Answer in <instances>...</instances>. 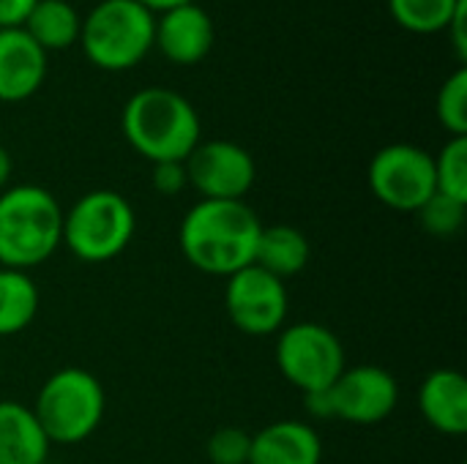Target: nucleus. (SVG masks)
Instances as JSON below:
<instances>
[{
    "label": "nucleus",
    "instance_id": "nucleus-18",
    "mask_svg": "<svg viewBox=\"0 0 467 464\" xmlns=\"http://www.w3.org/2000/svg\"><path fill=\"white\" fill-rule=\"evenodd\" d=\"M79 27L82 16L68 0H38L22 25V30L44 52L66 49L74 41H79Z\"/></svg>",
    "mask_w": 467,
    "mask_h": 464
},
{
    "label": "nucleus",
    "instance_id": "nucleus-21",
    "mask_svg": "<svg viewBox=\"0 0 467 464\" xmlns=\"http://www.w3.org/2000/svg\"><path fill=\"white\" fill-rule=\"evenodd\" d=\"M432 159L438 194L467 205V137H451Z\"/></svg>",
    "mask_w": 467,
    "mask_h": 464
},
{
    "label": "nucleus",
    "instance_id": "nucleus-24",
    "mask_svg": "<svg viewBox=\"0 0 467 464\" xmlns=\"http://www.w3.org/2000/svg\"><path fill=\"white\" fill-rule=\"evenodd\" d=\"M249 449H252V435L241 427H222L205 443V454L211 464H246Z\"/></svg>",
    "mask_w": 467,
    "mask_h": 464
},
{
    "label": "nucleus",
    "instance_id": "nucleus-6",
    "mask_svg": "<svg viewBox=\"0 0 467 464\" xmlns=\"http://www.w3.org/2000/svg\"><path fill=\"white\" fill-rule=\"evenodd\" d=\"M134 232L137 213L131 202L112 189H93L63 211V246L90 265L123 254Z\"/></svg>",
    "mask_w": 467,
    "mask_h": 464
},
{
    "label": "nucleus",
    "instance_id": "nucleus-27",
    "mask_svg": "<svg viewBox=\"0 0 467 464\" xmlns=\"http://www.w3.org/2000/svg\"><path fill=\"white\" fill-rule=\"evenodd\" d=\"M36 3L38 0H0V30L3 27H22Z\"/></svg>",
    "mask_w": 467,
    "mask_h": 464
},
{
    "label": "nucleus",
    "instance_id": "nucleus-14",
    "mask_svg": "<svg viewBox=\"0 0 467 464\" xmlns=\"http://www.w3.org/2000/svg\"><path fill=\"white\" fill-rule=\"evenodd\" d=\"M323 440L306 421L282 418L252 435L246 464H320Z\"/></svg>",
    "mask_w": 467,
    "mask_h": 464
},
{
    "label": "nucleus",
    "instance_id": "nucleus-13",
    "mask_svg": "<svg viewBox=\"0 0 467 464\" xmlns=\"http://www.w3.org/2000/svg\"><path fill=\"white\" fill-rule=\"evenodd\" d=\"M47 52L22 30H0V101L19 104L38 93L47 79Z\"/></svg>",
    "mask_w": 467,
    "mask_h": 464
},
{
    "label": "nucleus",
    "instance_id": "nucleus-26",
    "mask_svg": "<svg viewBox=\"0 0 467 464\" xmlns=\"http://www.w3.org/2000/svg\"><path fill=\"white\" fill-rule=\"evenodd\" d=\"M449 38H451V46H454V55L460 60V66L467 63V0H460L449 27L443 30Z\"/></svg>",
    "mask_w": 467,
    "mask_h": 464
},
{
    "label": "nucleus",
    "instance_id": "nucleus-12",
    "mask_svg": "<svg viewBox=\"0 0 467 464\" xmlns=\"http://www.w3.org/2000/svg\"><path fill=\"white\" fill-rule=\"evenodd\" d=\"M213 19L202 5H197V0L156 14L153 46L175 66L202 63L213 49Z\"/></svg>",
    "mask_w": 467,
    "mask_h": 464
},
{
    "label": "nucleus",
    "instance_id": "nucleus-28",
    "mask_svg": "<svg viewBox=\"0 0 467 464\" xmlns=\"http://www.w3.org/2000/svg\"><path fill=\"white\" fill-rule=\"evenodd\" d=\"M304 410H306L309 418H317V421H331V418H334V407H331L328 391L306 394V397H304Z\"/></svg>",
    "mask_w": 467,
    "mask_h": 464
},
{
    "label": "nucleus",
    "instance_id": "nucleus-5",
    "mask_svg": "<svg viewBox=\"0 0 467 464\" xmlns=\"http://www.w3.org/2000/svg\"><path fill=\"white\" fill-rule=\"evenodd\" d=\"M156 14L137 0H101L82 16L79 44L101 71H129L153 49Z\"/></svg>",
    "mask_w": 467,
    "mask_h": 464
},
{
    "label": "nucleus",
    "instance_id": "nucleus-20",
    "mask_svg": "<svg viewBox=\"0 0 467 464\" xmlns=\"http://www.w3.org/2000/svg\"><path fill=\"white\" fill-rule=\"evenodd\" d=\"M460 0H389L391 19L419 36L443 33L457 11Z\"/></svg>",
    "mask_w": 467,
    "mask_h": 464
},
{
    "label": "nucleus",
    "instance_id": "nucleus-16",
    "mask_svg": "<svg viewBox=\"0 0 467 464\" xmlns=\"http://www.w3.org/2000/svg\"><path fill=\"white\" fill-rule=\"evenodd\" d=\"M49 449L33 407L0 399V464H44Z\"/></svg>",
    "mask_w": 467,
    "mask_h": 464
},
{
    "label": "nucleus",
    "instance_id": "nucleus-23",
    "mask_svg": "<svg viewBox=\"0 0 467 464\" xmlns=\"http://www.w3.org/2000/svg\"><path fill=\"white\" fill-rule=\"evenodd\" d=\"M419 219V224L430 232V235H438V238H451L457 235L462 227H465L467 205L465 202H457L451 197H443V194H435L421 211L413 213Z\"/></svg>",
    "mask_w": 467,
    "mask_h": 464
},
{
    "label": "nucleus",
    "instance_id": "nucleus-19",
    "mask_svg": "<svg viewBox=\"0 0 467 464\" xmlns=\"http://www.w3.org/2000/svg\"><path fill=\"white\" fill-rule=\"evenodd\" d=\"M41 295L27 271L0 268V339L27 331L38 314Z\"/></svg>",
    "mask_w": 467,
    "mask_h": 464
},
{
    "label": "nucleus",
    "instance_id": "nucleus-15",
    "mask_svg": "<svg viewBox=\"0 0 467 464\" xmlns=\"http://www.w3.org/2000/svg\"><path fill=\"white\" fill-rule=\"evenodd\" d=\"M419 410L424 421L449 438L467 432V380L460 369H435L419 388Z\"/></svg>",
    "mask_w": 467,
    "mask_h": 464
},
{
    "label": "nucleus",
    "instance_id": "nucleus-7",
    "mask_svg": "<svg viewBox=\"0 0 467 464\" xmlns=\"http://www.w3.org/2000/svg\"><path fill=\"white\" fill-rule=\"evenodd\" d=\"M276 366L279 375L304 397L328 391L345 372L348 358L339 336L320 323H293L276 334Z\"/></svg>",
    "mask_w": 467,
    "mask_h": 464
},
{
    "label": "nucleus",
    "instance_id": "nucleus-9",
    "mask_svg": "<svg viewBox=\"0 0 467 464\" xmlns=\"http://www.w3.org/2000/svg\"><path fill=\"white\" fill-rule=\"evenodd\" d=\"M224 309L230 323L246 336H274L287 325L290 295L282 279L263 271L260 265H249L224 284Z\"/></svg>",
    "mask_w": 467,
    "mask_h": 464
},
{
    "label": "nucleus",
    "instance_id": "nucleus-1",
    "mask_svg": "<svg viewBox=\"0 0 467 464\" xmlns=\"http://www.w3.org/2000/svg\"><path fill=\"white\" fill-rule=\"evenodd\" d=\"M263 222L246 200H200L178 230V243L192 268L208 276H233L254 265Z\"/></svg>",
    "mask_w": 467,
    "mask_h": 464
},
{
    "label": "nucleus",
    "instance_id": "nucleus-4",
    "mask_svg": "<svg viewBox=\"0 0 467 464\" xmlns=\"http://www.w3.org/2000/svg\"><path fill=\"white\" fill-rule=\"evenodd\" d=\"M107 394L99 377L82 366L52 372L36 394L33 413L52 446H79L104 421Z\"/></svg>",
    "mask_w": 467,
    "mask_h": 464
},
{
    "label": "nucleus",
    "instance_id": "nucleus-2",
    "mask_svg": "<svg viewBox=\"0 0 467 464\" xmlns=\"http://www.w3.org/2000/svg\"><path fill=\"white\" fill-rule=\"evenodd\" d=\"M126 142L150 164L186 161L202 142V123L192 101L170 88L137 90L120 115Z\"/></svg>",
    "mask_w": 467,
    "mask_h": 464
},
{
    "label": "nucleus",
    "instance_id": "nucleus-10",
    "mask_svg": "<svg viewBox=\"0 0 467 464\" xmlns=\"http://www.w3.org/2000/svg\"><path fill=\"white\" fill-rule=\"evenodd\" d=\"M189 186L202 200H244L254 180V156L230 139H205L183 161Z\"/></svg>",
    "mask_w": 467,
    "mask_h": 464
},
{
    "label": "nucleus",
    "instance_id": "nucleus-17",
    "mask_svg": "<svg viewBox=\"0 0 467 464\" xmlns=\"http://www.w3.org/2000/svg\"><path fill=\"white\" fill-rule=\"evenodd\" d=\"M312 260V243L309 238L293 227V224H271L260 230L257 249H254V265L274 273L276 279L298 276Z\"/></svg>",
    "mask_w": 467,
    "mask_h": 464
},
{
    "label": "nucleus",
    "instance_id": "nucleus-30",
    "mask_svg": "<svg viewBox=\"0 0 467 464\" xmlns=\"http://www.w3.org/2000/svg\"><path fill=\"white\" fill-rule=\"evenodd\" d=\"M137 3H142L153 14H164V11H170L175 5H186V3H194V0H137Z\"/></svg>",
    "mask_w": 467,
    "mask_h": 464
},
{
    "label": "nucleus",
    "instance_id": "nucleus-22",
    "mask_svg": "<svg viewBox=\"0 0 467 464\" xmlns=\"http://www.w3.org/2000/svg\"><path fill=\"white\" fill-rule=\"evenodd\" d=\"M438 123L451 137H467V66H460L446 77L435 98Z\"/></svg>",
    "mask_w": 467,
    "mask_h": 464
},
{
    "label": "nucleus",
    "instance_id": "nucleus-8",
    "mask_svg": "<svg viewBox=\"0 0 467 464\" xmlns=\"http://www.w3.org/2000/svg\"><path fill=\"white\" fill-rule=\"evenodd\" d=\"M367 183L380 205L400 213H416L438 194L435 159L430 150L410 142L386 145L372 156Z\"/></svg>",
    "mask_w": 467,
    "mask_h": 464
},
{
    "label": "nucleus",
    "instance_id": "nucleus-29",
    "mask_svg": "<svg viewBox=\"0 0 467 464\" xmlns=\"http://www.w3.org/2000/svg\"><path fill=\"white\" fill-rule=\"evenodd\" d=\"M11 172H14V161H11V153L0 145V194L8 189V180H11Z\"/></svg>",
    "mask_w": 467,
    "mask_h": 464
},
{
    "label": "nucleus",
    "instance_id": "nucleus-11",
    "mask_svg": "<svg viewBox=\"0 0 467 464\" xmlns=\"http://www.w3.org/2000/svg\"><path fill=\"white\" fill-rule=\"evenodd\" d=\"M334 418L353 427L383 424L400 405V383L383 366H345L328 388Z\"/></svg>",
    "mask_w": 467,
    "mask_h": 464
},
{
    "label": "nucleus",
    "instance_id": "nucleus-25",
    "mask_svg": "<svg viewBox=\"0 0 467 464\" xmlns=\"http://www.w3.org/2000/svg\"><path fill=\"white\" fill-rule=\"evenodd\" d=\"M150 183H153L156 194H161V197H175V194H181V191L189 186L183 161H161V164H153Z\"/></svg>",
    "mask_w": 467,
    "mask_h": 464
},
{
    "label": "nucleus",
    "instance_id": "nucleus-3",
    "mask_svg": "<svg viewBox=\"0 0 467 464\" xmlns=\"http://www.w3.org/2000/svg\"><path fill=\"white\" fill-rule=\"evenodd\" d=\"M63 246V208L36 183L8 186L0 194V268L33 271Z\"/></svg>",
    "mask_w": 467,
    "mask_h": 464
}]
</instances>
